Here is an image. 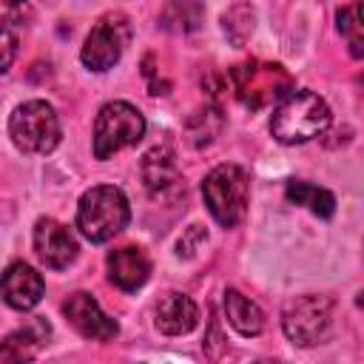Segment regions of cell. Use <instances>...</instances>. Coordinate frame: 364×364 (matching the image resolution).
I'll list each match as a JSON object with an SVG mask.
<instances>
[{"label": "cell", "instance_id": "obj_1", "mask_svg": "<svg viewBox=\"0 0 364 364\" xmlns=\"http://www.w3.org/2000/svg\"><path fill=\"white\" fill-rule=\"evenodd\" d=\"M330 108L327 102L313 91H287L273 117H270V134L282 145H301L330 128Z\"/></svg>", "mask_w": 364, "mask_h": 364}, {"label": "cell", "instance_id": "obj_2", "mask_svg": "<svg viewBox=\"0 0 364 364\" xmlns=\"http://www.w3.org/2000/svg\"><path fill=\"white\" fill-rule=\"evenodd\" d=\"M128 219H131L128 196L114 185H97L80 196L77 228L94 245L114 239L128 225Z\"/></svg>", "mask_w": 364, "mask_h": 364}, {"label": "cell", "instance_id": "obj_3", "mask_svg": "<svg viewBox=\"0 0 364 364\" xmlns=\"http://www.w3.org/2000/svg\"><path fill=\"white\" fill-rule=\"evenodd\" d=\"M247 196H250V176L236 162L216 165L202 179V199H205L210 216L222 228H236L245 219Z\"/></svg>", "mask_w": 364, "mask_h": 364}, {"label": "cell", "instance_id": "obj_4", "mask_svg": "<svg viewBox=\"0 0 364 364\" xmlns=\"http://www.w3.org/2000/svg\"><path fill=\"white\" fill-rule=\"evenodd\" d=\"M9 136L23 154H51L60 145V119L46 100L20 102L9 117Z\"/></svg>", "mask_w": 364, "mask_h": 364}, {"label": "cell", "instance_id": "obj_5", "mask_svg": "<svg viewBox=\"0 0 364 364\" xmlns=\"http://www.w3.org/2000/svg\"><path fill=\"white\" fill-rule=\"evenodd\" d=\"M145 136V117L125 100L105 102L94 119V156L108 159L122 148L136 145Z\"/></svg>", "mask_w": 364, "mask_h": 364}, {"label": "cell", "instance_id": "obj_6", "mask_svg": "<svg viewBox=\"0 0 364 364\" xmlns=\"http://www.w3.org/2000/svg\"><path fill=\"white\" fill-rule=\"evenodd\" d=\"M131 43V20L122 11H108L102 14L94 28L85 37V46L80 51L82 65L88 71H108L119 63L122 51Z\"/></svg>", "mask_w": 364, "mask_h": 364}, {"label": "cell", "instance_id": "obj_7", "mask_svg": "<svg viewBox=\"0 0 364 364\" xmlns=\"http://www.w3.org/2000/svg\"><path fill=\"white\" fill-rule=\"evenodd\" d=\"M230 82L239 102L247 108L270 105L290 91V77L284 74V68L273 63H259V60L236 65L230 71Z\"/></svg>", "mask_w": 364, "mask_h": 364}, {"label": "cell", "instance_id": "obj_8", "mask_svg": "<svg viewBox=\"0 0 364 364\" xmlns=\"http://www.w3.org/2000/svg\"><path fill=\"white\" fill-rule=\"evenodd\" d=\"M330 318H333V304L327 296H296L282 310L284 336L299 347L318 344L330 330Z\"/></svg>", "mask_w": 364, "mask_h": 364}, {"label": "cell", "instance_id": "obj_9", "mask_svg": "<svg viewBox=\"0 0 364 364\" xmlns=\"http://www.w3.org/2000/svg\"><path fill=\"white\" fill-rule=\"evenodd\" d=\"M63 316L68 318V324L82 336V338H94V341H111L119 333V324L102 313V307L97 304V299L91 293H71L63 301Z\"/></svg>", "mask_w": 364, "mask_h": 364}, {"label": "cell", "instance_id": "obj_10", "mask_svg": "<svg viewBox=\"0 0 364 364\" xmlns=\"http://www.w3.org/2000/svg\"><path fill=\"white\" fill-rule=\"evenodd\" d=\"M34 250L40 256V262L51 270H63L77 259V239L74 233L57 222V219H37L34 225Z\"/></svg>", "mask_w": 364, "mask_h": 364}, {"label": "cell", "instance_id": "obj_11", "mask_svg": "<svg viewBox=\"0 0 364 364\" xmlns=\"http://www.w3.org/2000/svg\"><path fill=\"white\" fill-rule=\"evenodd\" d=\"M46 293V284H43V276L26 264V262H11L3 273H0V296L9 307L14 310H31L40 304Z\"/></svg>", "mask_w": 364, "mask_h": 364}, {"label": "cell", "instance_id": "obj_12", "mask_svg": "<svg viewBox=\"0 0 364 364\" xmlns=\"http://www.w3.org/2000/svg\"><path fill=\"white\" fill-rule=\"evenodd\" d=\"M105 267H108V279L125 290V293H134L139 290L148 276H151V259L142 247H134V245H125V247H117L108 253L105 259Z\"/></svg>", "mask_w": 364, "mask_h": 364}, {"label": "cell", "instance_id": "obj_13", "mask_svg": "<svg viewBox=\"0 0 364 364\" xmlns=\"http://www.w3.org/2000/svg\"><path fill=\"white\" fill-rule=\"evenodd\" d=\"M199 321V310L191 296L185 293H168L156 304V327L165 336H182L191 333Z\"/></svg>", "mask_w": 364, "mask_h": 364}, {"label": "cell", "instance_id": "obj_14", "mask_svg": "<svg viewBox=\"0 0 364 364\" xmlns=\"http://www.w3.org/2000/svg\"><path fill=\"white\" fill-rule=\"evenodd\" d=\"M142 182L145 188L154 193V196H162L168 193L176 182H179V173H176V156L168 145H156L151 148L145 156H142Z\"/></svg>", "mask_w": 364, "mask_h": 364}, {"label": "cell", "instance_id": "obj_15", "mask_svg": "<svg viewBox=\"0 0 364 364\" xmlns=\"http://www.w3.org/2000/svg\"><path fill=\"white\" fill-rule=\"evenodd\" d=\"M225 316L233 324V330L242 336H259L264 330V313L259 310V304L233 287L225 290Z\"/></svg>", "mask_w": 364, "mask_h": 364}, {"label": "cell", "instance_id": "obj_16", "mask_svg": "<svg viewBox=\"0 0 364 364\" xmlns=\"http://www.w3.org/2000/svg\"><path fill=\"white\" fill-rule=\"evenodd\" d=\"M284 196L293 202V205H304L310 208L316 216L321 219H330L336 213V196L324 188H316V185H307V182H287L284 188Z\"/></svg>", "mask_w": 364, "mask_h": 364}, {"label": "cell", "instance_id": "obj_17", "mask_svg": "<svg viewBox=\"0 0 364 364\" xmlns=\"http://www.w3.org/2000/svg\"><path fill=\"white\" fill-rule=\"evenodd\" d=\"M40 347H43V336L34 327L14 330L0 341V361H28L37 355Z\"/></svg>", "mask_w": 364, "mask_h": 364}, {"label": "cell", "instance_id": "obj_18", "mask_svg": "<svg viewBox=\"0 0 364 364\" xmlns=\"http://www.w3.org/2000/svg\"><path fill=\"white\" fill-rule=\"evenodd\" d=\"M202 23V6L193 0H173L162 11V26L168 31H196Z\"/></svg>", "mask_w": 364, "mask_h": 364}, {"label": "cell", "instance_id": "obj_19", "mask_svg": "<svg viewBox=\"0 0 364 364\" xmlns=\"http://www.w3.org/2000/svg\"><path fill=\"white\" fill-rule=\"evenodd\" d=\"M336 20H338V31H341V37H344L347 46H350V54H353L355 60H361V57H364V20H361V3H350V6H344V9L336 14Z\"/></svg>", "mask_w": 364, "mask_h": 364}, {"label": "cell", "instance_id": "obj_20", "mask_svg": "<svg viewBox=\"0 0 364 364\" xmlns=\"http://www.w3.org/2000/svg\"><path fill=\"white\" fill-rule=\"evenodd\" d=\"M222 26H225V34H228L236 46H242V43L250 37V31H253V9L245 6V3H236L230 11H225Z\"/></svg>", "mask_w": 364, "mask_h": 364}, {"label": "cell", "instance_id": "obj_21", "mask_svg": "<svg viewBox=\"0 0 364 364\" xmlns=\"http://www.w3.org/2000/svg\"><path fill=\"white\" fill-rule=\"evenodd\" d=\"M31 17L28 0H0V23H26Z\"/></svg>", "mask_w": 364, "mask_h": 364}, {"label": "cell", "instance_id": "obj_22", "mask_svg": "<svg viewBox=\"0 0 364 364\" xmlns=\"http://www.w3.org/2000/svg\"><path fill=\"white\" fill-rule=\"evenodd\" d=\"M14 57H17V37L0 26V74L11 68Z\"/></svg>", "mask_w": 364, "mask_h": 364}, {"label": "cell", "instance_id": "obj_23", "mask_svg": "<svg viewBox=\"0 0 364 364\" xmlns=\"http://www.w3.org/2000/svg\"><path fill=\"white\" fill-rule=\"evenodd\" d=\"M205 242V230L199 228V225H191V230H188V236H182L179 239V256H191V253H196V247Z\"/></svg>", "mask_w": 364, "mask_h": 364}]
</instances>
